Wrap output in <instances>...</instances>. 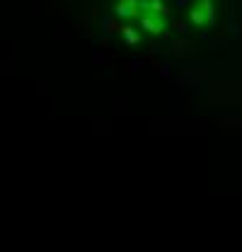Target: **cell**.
I'll list each match as a JSON object with an SVG mask.
<instances>
[{
  "label": "cell",
  "mask_w": 242,
  "mask_h": 252,
  "mask_svg": "<svg viewBox=\"0 0 242 252\" xmlns=\"http://www.w3.org/2000/svg\"><path fill=\"white\" fill-rule=\"evenodd\" d=\"M138 5H141L138 0H121L119 5H117V15H119V17H131V15L138 12V10H136Z\"/></svg>",
  "instance_id": "7a4b0ae2"
},
{
  "label": "cell",
  "mask_w": 242,
  "mask_h": 252,
  "mask_svg": "<svg viewBox=\"0 0 242 252\" xmlns=\"http://www.w3.org/2000/svg\"><path fill=\"white\" fill-rule=\"evenodd\" d=\"M211 10H213L211 2H209V0H201V2L191 10V22H194V25H204V22L211 17Z\"/></svg>",
  "instance_id": "6da1fadb"
}]
</instances>
